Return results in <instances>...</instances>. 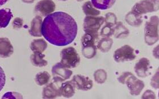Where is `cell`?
Wrapping results in <instances>:
<instances>
[{"instance_id":"cell-24","label":"cell","mask_w":159,"mask_h":99,"mask_svg":"<svg viewBox=\"0 0 159 99\" xmlns=\"http://www.w3.org/2000/svg\"><path fill=\"white\" fill-rule=\"evenodd\" d=\"M83 11L86 16H98L101 14V11L93 6L90 1H87L84 3Z\"/></svg>"},{"instance_id":"cell-13","label":"cell","mask_w":159,"mask_h":99,"mask_svg":"<svg viewBox=\"0 0 159 99\" xmlns=\"http://www.w3.org/2000/svg\"><path fill=\"white\" fill-rule=\"evenodd\" d=\"M58 83H50L48 85L45 86L43 89L42 96L43 99H55L61 96L60 93L59 87L57 85Z\"/></svg>"},{"instance_id":"cell-3","label":"cell","mask_w":159,"mask_h":99,"mask_svg":"<svg viewBox=\"0 0 159 99\" xmlns=\"http://www.w3.org/2000/svg\"><path fill=\"white\" fill-rule=\"evenodd\" d=\"M159 17H151L145 24L144 39L148 45H152L159 40Z\"/></svg>"},{"instance_id":"cell-28","label":"cell","mask_w":159,"mask_h":99,"mask_svg":"<svg viewBox=\"0 0 159 99\" xmlns=\"http://www.w3.org/2000/svg\"><path fill=\"white\" fill-rule=\"evenodd\" d=\"M105 22L106 24H109L114 26L117 22V18L116 14L113 13L106 14L105 18Z\"/></svg>"},{"instance_id":"cell-11","label":"cell","mask_w":159,"mask_h":99,"mask_svg":"<svg viewBox=\"0 0 159 99\" xmlns=\"http://www.w3.org/2000/svg\"><path fill=\"white\" fill-rule=\"evenodd\" d=\"M151 69L152 67L149 59L145 57L139 59L134 67L136 75L141 78H145L150 75Z\"/></svg>"},{"instance_id":"cell-34","label":"cell","mask_w":159,"mask_h":99,"mask_svg":"<svg viewBox=\"0 0 159 99\" xmlns=\"http://www.w3.org/2000/svg\"><path fill=\"white\" fill-rule=\"evenodd\" d=\"M59 1H66L67 0H59Z\"/></svg>"},{"instance_id":"cell-4","label":"cell","mask_w":159,"mask_h":99,"mask_svg":"<svg viewBox=\"0 0 159 99\" xmlns=\"http://www.w3.org/2000/svg\"><path fill=\"white\" fill-rule=\"evenodd\" d=\"M98 33L85 32L81 39L82 52L83 56L86 58L90 59L96 56L97 53V40Z\"/></svg>"},{"instance_id":"cell-25","label":"cell","mask_w":159,"mask_h":99,"mask_svg":"<svg viewBox=\"0 0 159 99\" xmlns=\"http://www.w3.org/2000/svg\"><path fill=\"white\" fill-rule=\"evenodd\" d=\"M50 79L51 75L50 74L46 71L38 73L35 78V82L38 85L40 86L47 84L49 82Z\"/></svg>"},{"instance_id":"cell-18","label":"cell","mask_w":159,"mask_h":99,"mask_svg":"<svg viewBox=\"0 0 159 99\" xmlns=\"http://www.w3.org/2000/svg\"><path fill=\"white\" fill-rule=\"evenodd\" d=\"M125 20L129 25L135 27H138L143 23L142 16L133 12V11L126 14Z\"/></svg>"},{"instance_id":"cell-9","label":"cell","mask_w":159,"mask_h":99,"mask_svg":"<svg viewBox=\"0 0 159 99\" xmlns=\"http://www.w3.org/2000/svg\"><path fill=\"white\" fill-rule=\"evenodd\" d=\"M72 71L63 66L60 62L53 65L52 69V74L55 82L61 83L70 79L72 75Z\"/></svg>"},{"instance_id":"cell-15","label":"cell","mask_w":159,"mask_h":99,"mask_svg":"<svg viewBox=\"0 0 159 99\" xmlns=\"http://www.w3.org/2000/svg\"><path fill=\"white\" fill-rule=\"evenodd\" d=\"M43 23L42 18L40 15L34 17L31 22V26L29 32L32 37H42V25Z\"/></svg>"},{"instance_id":"cell-31","label":"cell","mask_w":159,"mask_h":99,"mask_svg":"<svg viewBox=\"0 0 159 99\" xmlns=\"http://www.w3.org/2000/svg\"><path fill=\"white\" fill-rule=\"evenodd\" d=\"M35 0H22V1L26 3H33Z\"/></svg>"},{"instance_id":"cell-22","label":"cell","mask_w":159,"mask_h":99,"mask_svg":"<svg viewBox=\"0 0 159 99\" xmlns=\"http://www.w3.org/2000/svg\"><path fill=\"white\" fill-rule=\"evenodd\" d=\"M116 0H91L93 6L99 10H107L113 6Z\"/></svg>"},{"instance_id":"cell-30","label":"cell","mask_w":159,"mask_h":99,"mask_svg":"<svg viewBox=\"0 0 159 99\" xmlns=\"http://www.w3.org/2000/svg\"><path fill=\"white\" fill-rule=\"evenodd\" d=\"M6 83V76L2 68L0 66V91L2 89Z\"/></svg>"},{"instance_id":"cell-2","label":"cell","mask_w":159,"mask_h":99,"mask_svg":"<svg viewBox=\"0 0 159 99\" xmlns=\"http://www.w3.org/2000/svg\"><path fill=\"white\" fill-rule=\"evenodd\" d=\"M118 80L122 84H126L131 95L138 96L144 87L142 80L136 78L130 72H125L120 75Z\"/></svg>"},{"instance_id":"cell-10","label":"cell","mask_w":159,"mask_h":99,"mask_svg":"<svg viewBox=\"0 0 159 99\" xmlns=\"http://www.w3.org/2000/svg\"><path fill=\"white\" fill-rule=\"evenodd\" d=\"M55 8L56 5L52 0H41L35 6L34 12L40 16L47 17L53 13Z\"/></svg>"},{"instance_id":"cell-8","label":"cell","mask_w":159,"mask_h":99,"mask_svg":"<svg viewBox=\"0 0 159 99\" xmlns=\"http://www.w3.org/2000/svg\"><path fill=\"white\" fill-rule=\"evenodd\" d=\"M104 22L105 18L102 16H86L84 20V30L85 32L98 33Z\"/></svg>"},{"instance_id":"cell-27","label":"cell","mask_w":159,"mask_h":99,"mask_svg":"<svg viewBox=\"0 0 159 99\" xmlns=\"http://www.w3.org/2000/svg\"><path fill=\"white\" fill-rule=\"evenodd\" d=\"M114 26L109 24H106L101 30V36L103 37H110L114 34Z\"/></svg>"},{"instance_id":"cell-14","label":"cell","mask_w":159,"mask_h":99,"mask_svg":"<svg viewBox=\"0 0 159 99\" xmlns=\"http://www.w3.org/2000/svg\"><path fill=\"white\" fill-rule=\"evenodd\" d=\"M14 52L13 46L10 40L7 37L0 38V57L7 58Z\"/></svg>"},{"instance_id":"cell-6","label":"cell","mask_w":159,"mask_h":99,"mask_svg":"<svg viewBox=\"0 0 159 99\" xmlns=\"http://www.w3.org/2000/svg\"><path fill=\"white\" fill-rule=\"evenodd\" d=\"M159 5V0H142L134 5L131 11L142 16L157 11Z\"/></svg>"},{"instance_id":"cell-33","label":"cell","mask_w":159,"mask_h":99,"mask_svg":"<svg viewBox=\"0 0 159 99\" xmlns=\"http://www.w3.org/2000/svg\"><path fill=\"white\" fill-rule=\"evenodd\" d=\"M77 1H79V2H81V1H83L84 0H77Z\"/></svg>"},{"instance_id":"cell-5","label":"cell","mask_w":159,"mask_h":99,"mask_svg":"<svg viewBox=\"0 0 159 99\" xmlns=\"http://www.w3.org/2000/svg\"><path fill=\"white\" fill-rule=\"evenodd\" d=\"M60 63L68 69L76 67L80 62L79 54L76 49L72 46L63 49L60 53Z\"/></svg>"},{"instance_id":"cell-26","label":"cell","mask_w":159,"mask_h":99,"mask_svg":"<svg viewBox=\"0 0 159 99\" xmlns=\"http://www.w3.org/2000/svg\"><path fill=\"white\" fill-rule=\"evenodd\" d=\"M94 78L96 82L99 84H102L106 81L107 74L103 70H98L94 74Z\"/></svg>"},{"instance_id":"cell-21","label":"cell","mask_w":159,"mask_h":99,"mask_svg":"<svg viewBox=\"0 0 159 99\" xmlns=\"http://www.w3.org/2000/svg\"><path fill=\"white\" fill-rule=\"evenodd\" d=\"M47 46V43L43 39H35L30 44V49L33 52L43 53L46 50Z\"/></svg>"},{"instance_id":"cell-19","label":"cell","mask_w":159,"mask_h":99,"mask_svg":"<svg viewBox=\"0 0 159 99\" xmlns=\"http://www.w3.org/2000/svg\"><path fill=\"white\" fill-rule=\"evenodd\" d=\"M44 57L45 55L42 53L35 52L30 56V61L34 66L44 67L48 65L47 61L44 59Z\"/></svg>"},{"instance_id":"cell-32","label":"cell","mask_w":159,"mask_h":99,"mask_svg":"<svg viewBox=\"0 0 159 99\" xmlns=\"http://www.w3.org/2000/svg\"><path fill=\"white\" fill-rule=\"evenodd\" d=\"M8 0H0V6H2L4 4L7 3Z\"/></svg>"},{"instance_id":"cell-20","label":"cell","mask_w":159,"mask_h":99,"mask_svg":"<svg viewBox=\"0 0 159 99\" xmlns=\"http://www.w3.org/2000/svg\"><path fill=\"white\" fill-rule=\"evenodd\" d=\"M13 17L10 9H2L0 10V28L7 27Z\"/></svg>"},{"instance_id":"cell-12","label":"cell","mask_w":159,"mask_h":99,"mask_svg":"<svg viewBox=\"0 0 159 99\" xmlns=\"http://www.w3.org/2000/svg\"><path fill=\"white\" fill-rule=\"evenodd\" d=\"M72 82L76 88L82 91H88L93 86V81L89 77L80 74L74 75Z\"/></svg>"},{"instance_id":"cell-29","label":"cell","mask_w":159,"mask_h":99,"mask_svg":"<svg viewBox=\"0 0 159 99\" xmlns=\"http://www.w3.org/2000/svg\"><path fill=\"white\" fill-rule=\"evenodd\" d=\"M23 20L20 18H16L12 23L14 29H20L23 26Z\"/></svg>"},{"instance_id":"cell-1","label":"cell","mask_w":159,"mask_h":99,"mask_svg":"<svg viewBox=\"0 0 159 99\" xmlns=\"http://www.w3.org/2000/svg\"><path fill=\"white\" fill-rule=\"evenodd\" d=\"M77 31L75 20L63 11L48 15L43 20L42 25V35L47 41L55 46H66L72 43Z\"/></svg>"},{"instance_id":"cell-7","label":"cell","mask_w":159,"mask_h":99,"mask_svg":"<svg viewBox=\"0 0 159 99\" xmlns=\"http://www.w3.org/2000/svg\"><path fill=\"white\" fill-rule=\"evenodd\" d=\"M136 57L134 49L129 45H125L117 49L113 55L114 59L118 63L133 61Z\"/></svg>"},{"instance_id":"cell-16","label":"cell","mask_w":159,"mask_h":99,"mask_svg":"<svg viewBox=\"0 0 159 99\" xmlns=\"http://www.w3.org/2000/svg\"><path fill=\"white\" fill-rule=\"evenodd\" d=\"M75 87L72 80L63 83L60 86V93L61 96L66 98H70L75 93Z\"/></svg>"},{"instance_id":"cell-23","label":"cell","mask_w":159,"mask_h":99,"mask_svg":"<svg viewBox=\"0 0 159 99\" xmlns=\"http://www.w3.org/2000/svg\"><path fill=\"white\" fill-rule=\"evenodd\" d=\"M113 43L112 39L110 38L109 37H104L102 39L99 40L97 45V48H98L103 53H106L110 50Z\"/></svg>"},{"instance_id":"cell-17","label":"cell","mask_w":159,"mask_h":99,"mask_svg":"<svg viewBox=\"0 0 159 99\" xmlns=\"http://www.w3.org/2000/svg\"><path fill=\"white\" fill-rule=\"evenodd\" d=\"M129 31L121 22H116L114 27V35L116 39H125L129 35Z\"/></svg>"}]
</instances>
